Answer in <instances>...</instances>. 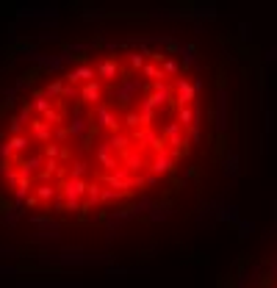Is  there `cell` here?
Returning a JSON list of instances; mask_svg holds the SVG:
<instances>
[{"instance_id": "cell-12", "label": "cell", "mask_w": 277, "mask_h": 288, "mask_svg": "<svg viewBox=\"0 0 277 288\" xmlns=\"http://www.w3.org/2000/svg\"><path fill=\"white\" fill-rule=\"evenodd\" d=\"M117 72H119V67H117V61H114V58H105L103 64L97 67L100 78H117Z\"/></svg>"}, {"instance_id": "cell-20", "label": "cell", "mask_w": 277, "mask_h": 288, "mask_svg": "<svg viewBox=\"0 0 277 288\" xmlns=\"http://www.w3.org/2000/svg\"><path fill=\"white\" fill-rule=\"evenodd\" d=\"M239 230H244V233H241V236H249V230H252V224H249V222H244V224H241Z\"/></svg>"}, {"instance_id": "cell-11", "label": "cell", "mask_w": 277, "mask_h": 288, "mask_svg": "<svg viewBox=\"0 0 277 288\" xmlns=\"http://www.w3.org/2000/svg\"><path fill=\"white\" fill-rule=\"evenodd\" d=\"M136 89H139V86L133 84V80H125V84L117 89V102H122V106H125V102L131 100L133 94H136Z\"/></svg>"}, {"instance_id": "cell-2", "label": "cell", "mask_w": 277, "mask_h": 288, "mask_svg": "<svg viewBox=\"0 0 277 288\" xmlns=\"http://www.w3.org/2000/svg\"><path fill=\"white\" fill-rule=\"evenodd\" d=\"M172 97L178 100V106H180V108L188 106V102H194V97H197V89H194V80L178 78V80H175V89H172Z\"/></svg>"}, {"instance_id": "cell-18", "label": "cell", "mask_w": 277, "mask_h": 288, "mask_svg": "<svg viewBox=\"0 0 277 288\" xmlns=\"http://www.w3.org/2000/svg\"><path fill=\"white\" fill-rule=\"evenodd\" d=\"M125 125H127V128H139V125H141L139 114H136V111H127V114H125Z\"/></svg>"}, {"instance_id": "cell-1", "label": "cell", "mask_w": 277, "mask_h": 288, "mask_svg": "<svg viewBox=\"0 0 277 288\" xmlns=\"http://www.w3.org/2000/svg\"><path fill=\"white\" fill-rule=\"evenodd\" d=\"M61 194H64V200H67V208H70V211H75V208H78V202L86 197V180H75V177L64 180Z\"/></svg>"}, {"instance_id": "cell-21", "label": "cell", "mask_w": 277, "mask_h": 288, "mask_svg": "<svg viewBox=\"0 0 277 288\" xmlns=\"http://www.w3.org/2000/svg\"><path fill=\"white\" fill-rule=\"evenodd\" d=\"M266 58H269V61H274V58H277V47H274V50H269V56H266Z\"/></svg>"}, {"instance_id": "cell-15", "label": "cell", "mask_w": 277, "mask_h": 288, "mask_svg": "<svg viewBox=\"0 0 277 288\" xmlns=\"http://www.w3.org/2000/svg\"><path fill=\"white\" fill-rule=\"evenodd\" d=\"M161 70H164V75L169 78V75H178L180 72V64L175 58H164V64H161Z\"/></svg>"}, {"instance_id": "cell-17", "label": "cell", "mask_w": 277, "mask_h": 288, "mask_svg": "<svg viewBox=\"0 0 277 288\" xmlns=\"http://www.w3.org/2000/svg\"><path fill=\"white\" fill-rule=\"evenodd\" d=\"M127 58H131V67H133V70H144V56H141V53H131Z\"/></svg>"}, {"instance_id": "cell-6", "label": "cell", "mask_w": 277, "mask_h": 288, "mask_svg": "<svg viewBox=\"0 0 277 288\" xmlns=\"http://www.w3.org/2000/svg\"><path fill=\"white\" fill-rule=\"evenodd\" d=\"M97 161L103 163L105 169H111V172H114V169H119V161H117V155H114V150L108 147L105 141H103V144H100V147H97Z\"/></svg>"}, {"instance_id": "cell-13", "label": "cell", "mask_w": 277, "mask_h": 288, "mask_svg": "<svg viewBox=\"0 0 277 288\" xmlns=\"http://www.w3.org/2000/svg\"><path fill=\"white\" fill-rule=\"evenodd\" d=\"M178 125H180V128H186V130L194 125V111H191V106L178 108Z\"/></svg>"}, {"instance_id": "cell-7", "label": "cell", "mask_w": 277, "mask_h": 288, "mask_svg": "<svg viewBox=\"0 0 277 288\" xmlns=\"http://www.w3.org/2000/svg\"><path fill=\"white\" fill-rule=\"evenodd\" d=\"M97 125L100 128H108V130H117L119 128V119H117V114H114L108 106H100L97 108Z\"/></svg>"}, {"instance_id": "cell-14", "label": "cell", "mask_w": 277, "mask_h": 288, "mask_svg": "<svg viewBox=\"0 0 277 288\" xmlns=\"http://www.w3.org/2000/svg\"><path fill=\"white\" fill-rule=\"evenodd\" d=\"M67 130H70V133H75V136H83L86 133V119L80 114H75V119L70 122V128H67Z\"/></svg>"}, {"instance_id": "cell-19", "label": "cell", "mask_w": 277, "mask_h": 288, "mask_svg": "<svg viewBox=\"0 0 277 288\" xmlns=\"http://www.w3.org/2000/svg\"><path fill=\"white\" fill-rule=\"evenodd\" d=\"M236 163H239V161H236V155H227V163H225V172H227V175L236 172Z\"/></svg>"}, {"instance_id": "cell-10", "label": "cell", "mask_w": 277, "mask_h": 288, "mask_svg": "<svg viewBox=\"0 0 277 288\" xmlns=\"http://www.w3.org/2000/svg\"><path fill=\"white\" fill-rule=\"evenodd\" d=\"M108 147L111 150H117V153H127L131 150V139H127L125 133H114V136H108Z\"/></svg>"}, {"instance_id": "cell-23", "label": "cell", "mask_w": 277, "mask_h": 288, "mask_svg": "<svg viewBox=\"0 0 277 288\" xmlns=\"http://www.w3.org/2000/svg\"><path fill=\"white\" fill-rule=\"evenodd\" d=\"M239 288H249V285H247V283H244V280H241V285H239Z\"/></svg>"}, {"instance_id": "cell-9", "label": "cell", "mask_w": 277, "mask_h": 288, "mask_svg": "<svg viewBox=\"0 0 277 288\" xmlns=\"http://www.w3.org/2000/svg\"><path fill=\"white\" fill-rule=\"evenodd\" d=\"M100 92H103L100 80H89V84H83V89H80V97L86 102H94V100H100Z\"/></svg>"}, {"instance_id": "cell-16", "label": "cell", "mask_w": 277, "mask_h": 288, "mask_svg": "<svg viewBox=\"0 0 277 288\" xmlns=\"http://www.w3.org/2000/svg\"><path fill=\"white\" fill-rule=\"evenodd\" d=\"M36 197H39V200H50V197H56V189L45 183V186H39V189H36Z\"/></svg>"}, {"instance_id": "cell-8", "label": "cell", "mask_w": 277, "mask_h": 288, "mask_svg": "<svg viewBox=\"0 0 277 288\" xmlns=\"http://www.w3.org/2000/svg\"><path fill=\"white\" fill-rule=\"evenodd\" d=\"M122 167L131 172H139V169H144V155L139 150H127V153H122Z\"/></svg>"}, {"instance_id": "cell-3", "label": "cell", "mask_w": 277, "mask_h": 288, "mask_svg": "<svg viewBox=\"0 0 277 288\" xmlns=\"http://www.w3.org/2000/svg\"><path fill=\"white\" fill-rule=\"evenodd\" d=\"M67 80L70 84H89V80H97V70H92L89 64H80L78 70H72L67 75Z\"/></svg>"}, {"instance_id": "cell-22", "label": "cell", "mask_w": 277, "mask_h": 288, "mask_svg": "<svg viewBox=\"0 0 277 288\" xmlns=\"http://www.w3.org/2000/svg\"><path fill=\"white\" fill-rule=\"evenodd\" d=\"M272 277H277V258L272 260Z\"/></svg>"}, {"instance_id": "cell-5", "label": "cell", "mask_w": 277, "mask_h": 288, "mask_svg": "<svg viewBox=\"0 0 277 288\" xmlns=\"http://www.w3.org/2000/svg\"><path fill=\"white\" fill-rule=\"evenodd\" d=\"M164 141L166 144H175V147H183V144H188L183 139V128H180L178 122H169V125L164 128Z\"/></svg>"}, {"instance_id": "cell-4", "label": "cell", "mask_w": 277, "mask_h": 288, "mask_svg": "<svg viewBox=\"0 0 277 288\" xmlns=\"http://www.w3.org/2000/svg\"><path fill=\"white\" fill-rule=\"evenodd\" d=\"M227 128V94L225 89H219V97H216V130Z\"/></svg>"}]
</instances>
